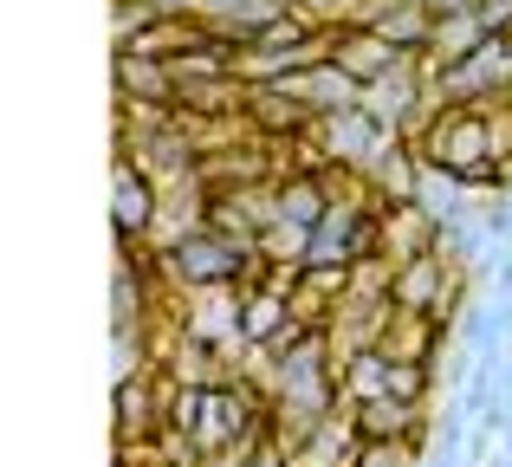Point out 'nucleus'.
Listing matches in <instances>:
<instances>
[{
  "mask_svg": "<svg viewBox=\"0 0 512 467\" xmlns=\"http://www.w3.org/2000/svg\"><path fill=\"white\" fill-rule=\"evenodd\" d=\"M279 91H286V98H299L305 111L318 117V124H325V117H338V111H357V104H363V85H357V78L344 72L338 59L299 65L292 78H279Z\"/></svg>",
  "mask_w": 512,
  "mask_h": 467,
  "instance_id": "obj_1",
  "label": "nucleus"
},
{
  "mask_svg": "<svg viewBox=\"0 0 512 467\" xmlns=\"http://www.w3.org/2000/svg\"><path fill=\"white\" fill-rule=\"evenodd\" d=\"M331 59H338L363 91H370V85H383V78L402 65V52L389 46L376 26H331Z\"/></svg>",
  "mask_w": 512,
  "mask_h": 467,
  "instance_id": "obj_2",
  "label": "nucleus"
},
{
  "mask_svg": "<svg viewBox=\"0 0 512 467\" xmlns=\"http://www.w3.org/2000/svg\"><path fill=\"white\" fill-rule=\"evenodd\" d=\"M117 98L124 104H182V91H175V72L169 59H150V52H117Z\"/></svg>",
  "mask_w": 512,
  "mask_h": 467,
  "instance_id": "obj_3",
  "label": "nucleus"
},
{
  "mask_svg": "<svg viewBox=\"0 0 512 467\" xmlns=\"http://www.w3.org/2000/svg\"><path fill=\"white\" fill-rule=\"evenodd\" d=\"M150 215H156V189H150V176L143 169H130V163H117V240H143L150 234Z\"/></svg>",
  "mask_w": 512,
  "mask_h": 467,
  "instance_id": "obj_4",
  "label": "nucleus"
},
{
  "mask_svg": "<svg viewBox=\"0 0 512 467\" xmlns=\"http://www.w3.org/2000/svg\"><path fill=\"white\" fill-rule=\"evenodd\" d=\"M331 208H338V202H331V189L318 176H286V182H279V221H292V228L318 234Z\"/></svg>",
  "mask_w": 512,
  "mask_h": 467,
  "instance_id": "obj_5",
  "label": "nucleus"
},
{
  "mask_svg": "<svg viewBox=\"0 0 512 467\" xmlns=\"http://www.w3.org/2000/svg\"><path fill=\"white\" fill-rule=\"evenodd\" d=\"M143 422H150V383L124 377L117 383V429H124V442H130V429H143Z\"/></svg>",
  "mask_w": 512,
  "mask_h": 467,
  "instance_id": "obj_6",
  "label": "nucleus"
}]
</instances>
